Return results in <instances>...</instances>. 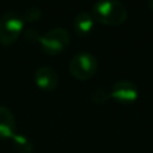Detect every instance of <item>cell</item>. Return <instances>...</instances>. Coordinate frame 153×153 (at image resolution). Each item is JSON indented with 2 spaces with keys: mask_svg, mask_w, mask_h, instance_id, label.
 <instances>
[{
  "mask_svg": "<svg viewBox=\"0 0 153 153\" xmlns=\"http://www.w3.org/2000/svg\"><path fill=\"white\" fill-rule=\"evenodd\" d=\"M92 17L104 25L117 26L128 19V10L120 0H97L92 6Z\"/></svg>",
  "mask_w": 153,
  "mask_h": 153,
  "instance_id": "1",
  "label": "cell"
},
{
  "mask_svg": "<svg viewBox=\"0 0 153 153\" xmlns=\"http://www.w3.org/2000/svg\"><path fill=\"white\" fill-rule=\"evenodd\" d=\"M24 29V18L18 12L8 11L0 18V43L2 45L13 44Z\"/></svg>",
  "mask_w": 153,
  "mask_h": 153,
  "instance_id": "2",
  "label": "cell"
},
{
  "mask_svg": "<svg viewBox=\"0 0 153 153\" xmlns=\"http://www.w3.org/2000/svg\"><path fill=\"white\" fill-rule=\"evenodd\" d=\"M98 68L97 59L90 53H78L69 61V72L78 80L91 79Z\"/></svg>",
  "mask_w": 153,
  "mask_h": 153,
  "instance_id": "3",
  "label": "cell"
},
{
  "mask_svg": "<svg viewBox=\"0 0 153 153\" xmlns=\"http://www.w3.org/2000/svg\"><path fill=\"white\" fill-rule=\"evenodd\" d=\"M71 36L63 27H54L39 37L38 42L42 49L49 55H57L69 44Z\"/></svg>",
  "mask_w": 153,
  "mask_h": 153,
  "instance_id": "4",
  "label": "cell"
},
{
  "mask_svg": "<svg viewBox=\"0 0 153 153\" xmlns=\"http://www.w3.org/2000/svg\"><path fill=\"white\" fill-rule=\"evenodd\" d=\"M110 93V98H114L116 102L122 104H130L134 103L139 97V90L135 84L128 80H120L116 81Z\"/></svg>",
  "mask_w": 153,
  "mask_h": 153,
  "instance_id": "5",
  "label": "cell"
},
{
  "mask_svg": "<svg viewBox=\"0 0 153 153\" xmlns=\"http://www.w3.org/2000/svg\"><path fill=\"white\" fill-rule=\"evenodd\" d=\"M35 82L37 87L45 92L54 91L59 85V74L53 67H39L35 72Z\"/></svg>",
  "mask_w": 153,
  "mask_h": 153,
  "instance_id": "6",
  "label": "cell"
},
{
  "mask_svg": "<svg viewBox=\"0 0 153 153\" xmlns=\"http://www.w3.org/2000/svg\"><path fill=\"white\" fill-rule=\"evenodd\" d=\"M17 123L12 111L0 105V140L12 139L17 133Z\"/></svg>",
  "mask_w": 153,
  "mask_h": 153,
  "instance_id": "7",
  "label": "cell"
},
{
  "mask_svg": "<svg viewBox=\"0 0 153 153\" xmlns=\"http://www.w3.org/2000/svg\"><path fill=\"white\" fill-rule=\"evenodd\" d=\"M94 19L92 14L87 12H80L79 14H76L73 22V29L79 36H87L92 31Z\"/></svg>",
  "mask_w": 153,
  "mask_h": 153,
  "instance_id": "8",
  "label": "cell"
},
{
  "mask_svg": "<svg viewBox=\"0 0 153 153\" xmlns=\"http://www.w3.org/2000/svg\"><path fill=\"white\" fill-rule=\"evenodd\" d=\"M11 140H12L13 147L18 153H32L33 145L31 140L24 134H16Z\"/></svg>",
  "mask_w": 153,
  "mask_h": 153,
  "instance_id": "9",
  "label": "cell"
},
{
  "mask_svg": "<svg viewBox=\"0 0 153 153\" xmlns=\"http://www.w3.org/2000/svg\"><path fill=\"white\" fill-rule=\"evenodd\" d=\"M109 98H110V93H108V92H106L104 88H102V87L96 88V90L92 92V94H91L92 102H93L94 104H98V105L104 104Z\"/></svg>",
  "mask_w": 153,
  "mask_h": 153,
  "instance_id": "10",
  "label": "cell"
},
{
  "mask_svg": "<svg viewBox=\"0 0 153 153\" xmlns=\"http://www.w3.org/2000/svg\"><path fill=\"white\" fill-rule=\"evenodd\" d=\"M41 17H42V12H41V10L38 7H30V8H27L26 12H25V14L23 16L24 20L30 22V23L36 22V20H39Z\"/></svg>",
  "mask_w": 153,
  "mask_h": 153,
  "instance_id": "11",
  "label": "cell"
},
{
  "mask_svg": "<svg viewBox=\"0 0 153 153\" xmlns=\"http://www.w3.org/2000/svg\"><path fill=\"white\" fill-rule=\"evenodd\" d=\"M148 7H149V10L153 11V0H148Z\"/></svg>",
  "mask_w": 153,
  "mask_h": 153,
  "instance_id": "12",
  "label": "cell"
}]
</instances>
